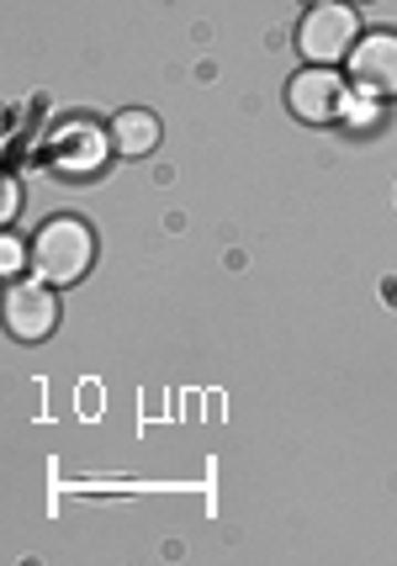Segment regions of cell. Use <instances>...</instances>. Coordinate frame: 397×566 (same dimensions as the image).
<instances>
[{
    "instance_id": "cell-5",
    "label": "cell",
    "mask_w": 397,
    "mask_h": 566,
    "mask_svg": "<svg viewBox=\"0 0 397 566\" xmlns=\"http://www.w3.org/2000/svg\"><path fill=\"white\" fill-rule=\"evenodd\" d=\"M59 286H49L43 275L38 281H11L6 286V334L17 345H43L53 328H59Z\"/></svg>"
},
{
    "instance_id": "cell-9",
    "label": "cell",
    "mask_w": 397,
    "mask_h": 566,
    "mask_svg": "<svg viewBox=\"0 0 397 566\" xmlns=\"http://www.w3.org/2000/svg\"><path fill=\"white\" fill-rule=\"evenodd\" d=\"M22 265H32V249H22L17 239H11V233H6V239H0V271L17 275Z\"/></svg>"
},
{
    "instance_id": "cell-1",
    "label": "cell",
    "mask_w": 397,
    "mask_h": 566,
    "mask_svg": "<svg viewBox=\"0 0 397 566\" xmlns=\"http://www.w3.org/2000/svg\"><path fill=\"white\" fill-rule=\"evenodd\" d=\"M27 249H32V271L43 275L49 286H75V281H85L91 260H96V233L80 218H49L38 222Z\"/></svg>"
},
{
    "instance_id": "cell-6",
    "label": "cell",
    "mask_w": 397,
    "mask_h": 566,
    "mask_svg": "<svg viewBox=\"0 0 397 566\" xmlns=\"http://www.w3.org/2000/svg\"><path fill=\"white\" fill-rule=\"evenodd\" d=\"M159 138H165V127H159V117L144 112V106L117 112L112 127H106V144H112V154H123V159H144V154H154Z\"/></svg>"
},
{
    "instance_id": "cell-4",
    "label": "cell",
    "mask_w": 397,
    "mask_h": 566,
    "mask_svg": "<svg viewBox=\"0 0 397 566\" xmlns=\"http://www.w3.org/2000/svg\"><path fill=\"white\" fill-rule=\"evenodd\" d=\"M345 80L355 96L397 101V32H361V43L345 59Z\"/></svg>"
},
{
    "instance_id": "cell-10",
    "label": "cell",
    "mask_w": 397,
    "mask_h": 566,
    "mask_svg": "<svg viewBox=\"0 0 397 566\" xmlns=\"http://www.w3.org/2000/svg\"><path fill=\"white\" fill-rule=\"evenodd\" d=\"M307 6H318V0H307Z\"/></svg>"
},
{
    "instance_id": "cell-2",
    "label": "cell",
    "mask_w": 397,
    "mask_h": 566,
    "mask_svg": "<svg viewBox=\"0 0 397 566\" xmlns=\"http://www.w3.org/2000/svg\"><path fill=\"white\" fill-rule=\"evenodd\" d=\"M361 43V17H355V6L345 0H318V6H307L297 22V53L307 64H345L349 49Z\"/></svg>"
},
{
    "instance_id": "cell-3",
    "label": "cell",
    "mask_w": 397,
    "mask_h": 566,
    "mask_svg": "<svg viewBox=\"0 0 397 566\" xmlns=\"http://www.w3.org/2000/svg\"><path fill=\"white\" fill-rule=\"evenodd\" d=\"M286 106H292V117H302L307 127L339 123L349 112V80L334 74L328 64H307V70H297L286 80Z\"/></svg>"
},
{
    "instance_id": "cell-8",
    "label": "cell",
    "mask_w": 397,
    "mask_h": 566,
    "mask_svg": "<svg viewBox=\"0 0 397 566\" xmlns=\"http://www.w3.org/2000/svg\"><path fill=\"white\" fill-rule=\"evenodd\" d=\"M17 218H22V180L6 175V186H0V222H17Z\"/></svg>"
},
{
    "instance_id": "cell-7",
    "label": "cell",
    "mask_w": 397,
    "mask_h": 566,
    "mask_svg": "<svg viewBox=\"0 0 397 566\" xmlns=\"http://www.w3.org/2000/svg\"><path fill=\"white\" fill-rule=\"evenodd\" d=\"M59 154V165H64V175H85V170H96V159H101V138L96 133H85V127H70L64 133V144L53 148Z\"/></svg>"
}]
</instances>
